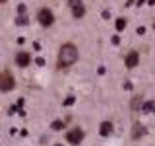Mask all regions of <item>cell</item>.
<instances>
[{"label": "cell", "instance_id": "8992f818", "mask_svg": "<svg viewBox=\"0 0 155 146\" xmlns=\"http://www.w3.org/2000/svg\"><path fill=\"white\" fill-rule=\"evenodd\" d=\"M138 62H140V53L138 51H130L128 55H126V58H124L126 68H136V66H138Z\"/></svg>", "mask_w": 155, "mask_h": 146}, {"label": "cell", "instance_id": "9a60e30c", "mask_svg": "<svg viewBox=\"0 0 155 146\" xmlns=\"http://www.w3.org/2000/svg\"><path fill=\"white\" fill-rule=\"evenodd\" d=\"M74 99H76L74 96H68L66 99H64V105H72V103H74Z\"/></svg>", "mask_w": 155, "mask_h": 146}, {"label": "cell", "instance_id": "e0dca14e", "mask_svg": "<svg viewBox=\"0 0 155 146\" xmlns=\"http://www.w3.org/2000/svg\"><path fill=\"white\" fill-rule=\"evenodd\" d=\"M37 64H39V66H45V58L39 57V58H37Z\"/></svg>", "mask_w": 155, "mask_h": 146}, {"label": "cell", "instance_id": "ffe728a7", "mask_svg": "<svg viewBox=\"0 0 155 146\" xmlns=\"http://www.w3.org/2000/svg\"><path fill=\"white\" fill-rule=\"evenodd\" d=\"M52 146H62V144H52Z\"/></svg>", "mask_w": 155, "mask_h": 146}, {"label": "cell", "instance_id": "3957f363", "mask_svg": "<svg viewBox=\"0 0 155 146\" xmlns=\"http://www.w3.org/2000/svg\"><path fill=\"white\" fill-rule=\"evenodd\" d=\"M14 86H16V80L12 78V74H10L8 70H4L2 74H0V90L10 92V90H14Z\"/></svg>", "mask_w": 155, "mask_h": 146}, {"label": "cell", "instance_id": "9c48e42d", "mask_svg": "<svg viewBox=\"0 0 155 146\" xmlns=\"http://www.w3.org/2000/svg\"><path fill=\"white\" fill-rule=\"evenodd\" d=\"M142 105H143V99L140 96H134L132 101H130V107H132L134 111H138V109H142Z\"/></svg>", "mask_w": 155, "mask_h": 146}, {"label": "cell", "instance_id": "6da1fadb", "mask_svg": "<svg viewBox=\"0 0 155 146\" xmlns=\"http://www.w3.org/2000/svg\"><path fill=\"white\" fill-rule=\"evenodd\" d=\"M78 58H80V51L74 43H64L60 49H58V58H56V66L60 70L64 68H70L72 64H76Z\"/></svg>", "mask_w": 155, "mask_h": 146}, {"label": "cell", "instance_id": "5b68a950", "mask_svg": "<svg viewBox=\"0 0 155 146\" xmlns=\"http://www.w3.org/2000/svg\"><path fill=\"white\" fill-rule=\"evenodd\" d=\"M16 64H18L19 68H27L29 64H31V55H29L27 51L16 53Z\"/></svg>", "mask_w": 155, "mask_h": 146}, {"label": "cell", "instance_id": "30bf717a", "mask_svg": "<svg viewBox=\"0 0 155 146\" xmlns=\"http://www.w3.org/2000/svg\"><path fill=\"white\" fill-rule=\"evenodd\" d=\"M72 16H74V18H84L85 16V6H84V4H80V6L72 8Z\"/></svg>", "mask_w": 155, "mask_h": 146}, {"label": "cell", "instance_id": "d6986e66", "mask_svg": "<svg viewBox=\"0 0 155 146\" xmlns=\"http://www.w3.org/2000/svg\"><path fill=\"white\" fill-rule=\"evenodd\" d=\"M0 2H2V4H6V2H8V0H0Z\"/></svg>", "mask_w": 155, "mask_h": 146}, {"label": "cell", "instance_id": "2e32d148", "mask_svg": "<svg viewBox=\"0 0 155 146\" xmlns=\"http://www.w3.org/2000/svg\"><path fill=\"white\" fill-rule=\"evenodd\" d=\"M18 12H19V16H23V14H25V4H19V6H18Z\"/></svg>", "mask_w": 155, "mask_h": 146}, {"label": "cell", "instance_id": "8fae6325", "mask_svg": "<svg viewBox=\"0 0 155 146\" xmlns=\"http://www.w3.org/2000/svg\"><path fill=\"white\" fill-rule=\"evenodd\" d=\"M142 111L143 113H151V111H155V101H145V103L142 105Z\"/></svg>", "mask_w": 155, "mask_h": 146}, {"label": "cell", "instance_id": "277c9868", "mask_svg": "<svg viewBox=\"0 0 155 146\" xmlns=\"http://www.w3.org/2000/svg\"><path fill=\"white\" fill-rule=\"evenodd\" d=\"M66 140H68L70 144H76V146H78L81 140H84V130H81L80 127H76V129L68 130V133H66Z\"/></svg>", "mask_w": 155, "mask_h": 146}, {"label": "cell", "instance_id": "ac0fdd59", "mask_svg": "<svg viewBox=\"0 0 155 146\" xmlns=\"http://www.w3.org/2000/svg\"><path fill=\"white\" fill-rule=\"evenodd\" d=\"M113 43H114V45H118V43H120V39H118V35H114V37H113Z\"/></svg>", "mask_w": 155, "mask_h": 146}, {"label": "cell", "instance_id": "7c38bea8", "mask_svg": "<svg viewBox=\"0 0 155 146\" xmlns=\"http://www.w3.org/2000/svg\"><path fill=\"white\" fill-rule=\"evenodd\" d=\"M51 130H64V121H54V123L51 125Z\"/></svg>", "mask_w": 155, "mask_h": 146}, {"label": "cell", "instance_id": "4fadbf2b", "mask_svg": "<svg viewBox=\"0 0 155 146\" xmlns=\"http://www.w3.org/2000/svg\"><path fill=\"white\" fill-rule=\"evenodd\" d=\"M29 23V18L25 16V14H23V16H18L16 18V26H27Z\"/></svg>", "mask_w": 155, "mask_h": 146}, {"label": "cell", "instance_id": "52a82bcc", "mask_svg": "<svg viewBox=\"0 0 155 146\" xmlns=\"http://www.w3.org/2000/svg\"><path fill=\"white\" fill-rule=\"evenodd\" d=\"M143 134H145V127L142 123H134L132 125V138L138 140V138H142Z\"/></svg>", "mask_w": 155, "mask_h": 146}, {"label": "cell", "instance_id": "ba28073f", "mask_svg": "<svg viewBox=\"0 0 155 146\" xmlns=\"http://www.w3.org/2000/svg\"><path fill=\"white\" fill-rule=\"evenodd\" d=\"M113 129H114V125L110 121H103L99 127V133H101V136H109V134H113Z\"/></svg>", "mask_w": 155, "mask_h": 146}, {"label": "cell", "instance_id": "7a4b0ae2", "mask_svg": "<svg viewBox=\"0 0 155 146\" xmlns=\"http://www.w3.org/2000/svg\"><path fill=\"white\" fill-rule=\"evenodd\" d=\"M37 22L41 23L43 27H51L52 23H54V14H52V10L48 8H41L37 14Z\"/></svg>", "mask_w": 155, "mask_h": 146}, {"label": "cell", "instance_id": "5bb4252c", "mask_svg": "<svg viewBox=\"0 0 155 146\" xmlns=\"http://www.w3.org/2000/svg\"><path fill=\"white\" fill-rule=\"evenodd\" d=\"M114 27L118 29V31H122V29L126 27V19L124 18H118V19H116V23H114Z\"/></svg>", "mask_w": 155, "mask_h": 146}]
</instances>
